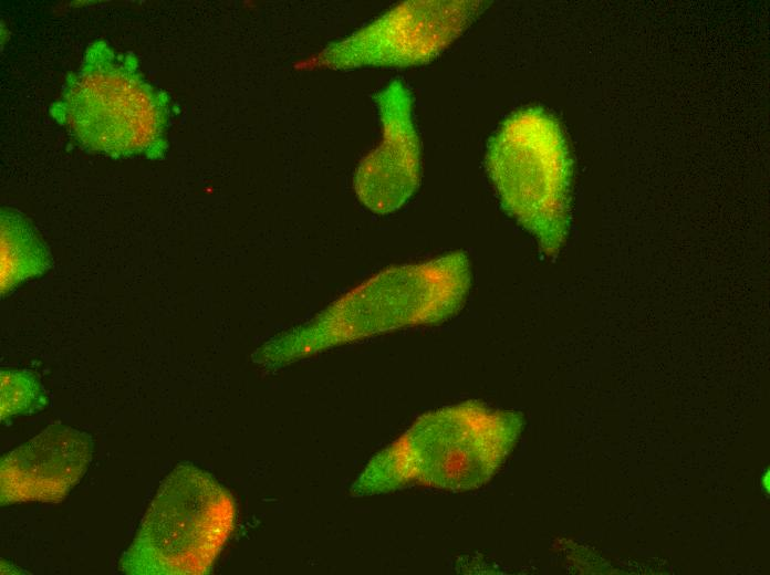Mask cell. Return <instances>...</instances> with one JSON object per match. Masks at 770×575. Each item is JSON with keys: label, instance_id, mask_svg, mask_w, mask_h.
<instances>
[{"label": "cell", "instance_id": "cell-8", "mask_svg": "<svg viewBox=\"0 0 770 575\" xmlns=\"http://www.w3.org/2000/svg\"><path fill=\"white\" fill-rule=\"evenodd\" d=\"M1 295L41 276L51 268V255L31 223L17 210L1 208Z\"/></svg>", "mask_w": 770, "mask_h": 575}, {"label": "cell", "instance_id": "cell-5", "mask_svg": "<svg viewBox=\"0 0 770 575\" xmlns=\"http://www.w3.org/2000/svg\"><path fill=\"white\" fill-rule=\"evenodd\" d=\"M481 0L406 1L351 35L331 42L310 66L408 67L440 55L488 8Z\"/></svg>", "mask_w": 770, "mask_h": 575}, {"label": "cell", "instance_id": "cell-3", "mask_svg": "<svg viewBox=\"0 0 770 575\" xmlns=\"http://www.w3.org/2000/svg\"><path fill=\"white\" fill-rule=\"evenodd\" d=\"M233 519L227 491L206 472L180 464L160 483L119 569L133 575L206 573Z\"/></svg>", "mask_w": 770, "mask_h": 575}, {"label": "cell", "instance_id": "cell-6", "mask_svg": "<svg viewBox=\"0 0 770 575\" xmlns=\"http://www.w3.org/2000/svg\"><path fill=\"white\" fill-rule=\"evenodd\" d=\"M383 137L360 163L354 176L358 200L372 212L398 210L420 182V143L413 119V101L400 81L375 96Z\"/></svg>", "mask_w": 770, "mask_h": 575}, {"label": "cell", "instance_id": "cell-9", "mask_svg": "<svg viewBox=\"0 0 770 575\" xmlns=\"http://www.w3.org/2000/svg\"><path fill=\"white\" fill-rule=\"evenodd\" d=\"M1 379V420L12 416L34 412L46 404V396L38 378L20 369H2Z\"/></svg>", "mask_w": 770, "mask_h": 575}, {"label": "cell", "instance_id": "cell-10", "mask_svg": "<svg viewBox=\"0 0 770 575\" xmlns=\"http://www.w3.org/2000/svg\"><path fill=\"white\" fill-rule=\"evenodd\" d=\"M763 485L767 491H769V472L767 471L764 478H763Z\"/></svg>", "mask_w": 770, "mask_h": 575}, {"label": "cell", "instance_id": "cell-4", "mask_svg": "<svg viewBox=\"0 0 770 575\" xmlns=\"http://www.w3.org/2000/svg\"><path fill=\"white\" fill-rule=\"evenodd\" d=\"M471 283L468 255L455 251L427 262L386 269L333 303L313 332L350 341L456 315Z\"/></svg>", "mask_w": 770, "mask_h": 575}, {"label": "cell", "instance_id": "cell-2", "mask_svg": "<svg viewBox=\"0 0 770 575\" xmlns=\"http://www.w3.org/2000/svg\"><path fill=\"white\" fill-rule=\"evenodd\" d=\"M486 167L504 211L555 254L569 232L572 178L558 122L535 107L512 114L490 139Z\"/></svg>", "mask_w": 770, "mask_h": 575}, {"label": "cell", "instance_id": "cell-7", "mask_svg": "<svg viewBox=\"0 0 770 575\" xmlns=\"http://www.w3.org/2000/svg\"><path fill=\"white\" fill-rule=\"evenodd\" d=\"M92 451L87 433L63 425L48 427L1 458V505L61 502L85 473Z\"/></svg>", "mask_w": 770, "mask_h": 575}, {"label": "cell", "instance_id": "cell-1", "mask_svg": "<svg viewBox=\"0 0 770 575\" xmlns=\"http://www.w3.org/2000/svg\"><path fill=\"white\" fill-rule=\"evenodd\" d=\"M50 115L83 149L111 158L165 156L169 98L148 82L136 56L95 40L70 73Z\"/></svg>", "mask_w": 770, "mask_h": 575}]
</instances>
